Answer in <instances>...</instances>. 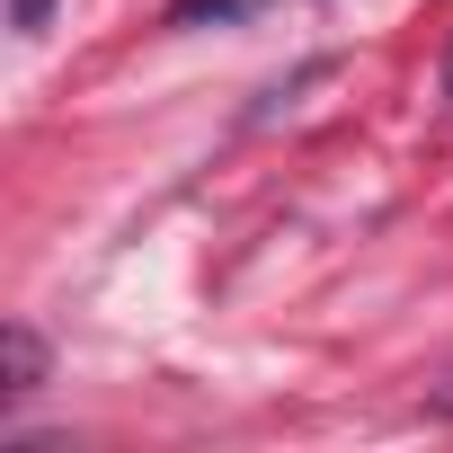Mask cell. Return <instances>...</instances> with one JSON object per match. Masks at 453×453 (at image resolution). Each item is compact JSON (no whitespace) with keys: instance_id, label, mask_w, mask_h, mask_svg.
<instances>
[{"instance_id":"cell-2","label":"cell","mask_w":453,"mask_h":453,"mask_svg":"<svg viewBox=\"0 0 453 453\" xmlns=\"http://www.w3.org/2000/svg\"><path fill=\"white\" fill-rule=\"evenodd\" d=\"M267 0H178L169 10V27H241V19H258Z\"/></svg>"},{"instance_id":"cell-4","label":"cell","mask_w":453,"mask_h":453,"mask_svg":"<svg viewBox=\"0 0 453 453\" xmlns=\"http://www.w3.org/2000/svg\"><path fill=\"white\" fill-rule=\"evenodd\" d=\"M426 400H435V409H453V382H444V391H426Z\"/></svg>"},{"instance_id":"cell-1","label":"cell","mask_w":453,"mask_h":453,"mask_svg":"<svg viewBox=\"0 0 453 453\" xmlns=\"http://www.w3.org/2000/svg\"><path fill=\"white\" fill-rule=\"evenodd\" d=\"M0 356H10V391H45V338H36L27 320L0 329Z\"/></svg>"},{"instance_id":"cell-3","label":"cell","mask_w":453,"mask_h":453,"mask_svg":"<svg viewBox=\"0 0 453 453\" xmlns=\"http://www.w3.org/2000/svg\"><path fill=\"white\" fill-rule=\"evenodd\" d=\"M10 27H19V36H45V27H54V0H10Z\"/></svg>"},{"instance_id":"cell-5","label":"cell","mask_w":453,"mask_h":453,"mask_svg":"<svg viewBox=\"0 0 453 453\" xmlns=\"http://www.w3.org/2000/svg\"><path fill=\"white\" fill-rule=\"evenodd\" d=\"M444 98H453V45H444Z\"/></svg>"}]
</instances>
